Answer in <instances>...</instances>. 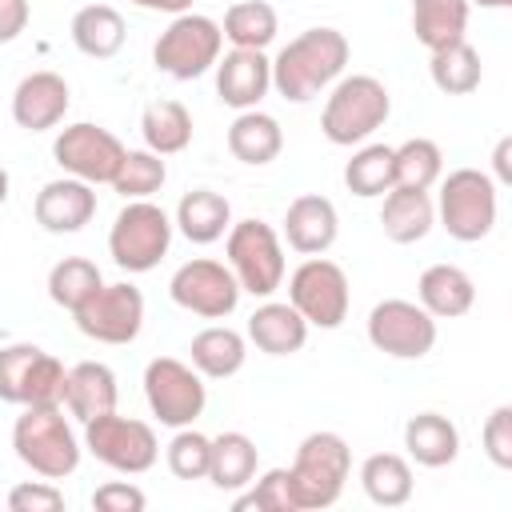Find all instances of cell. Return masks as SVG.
Instances as JSON below:
<instances>
[{"label": "cell", "instance_id": "42", "mask_svg": "<svg viewBox=\"0 0 512 512\" xmlns=\"http://www.w3.org/2000/svg\"><path fill=\"white\" fill-rule=\"evenodd\" d=\"M480 444H484V456L496 464V468H512V404H496L480 428Z\"/></svg>", "mask_w": 512, "mask_h": 512}, {"label": "cell", "instance_id": "24", "mask_svg": "<svg viewBox=\"0 0 512 512\" xmlns=\"http://www.w3.org/2000/svg\"><path fill=\"white\" fill-rule=\"evenodd\" d=\"M436 224V204L428 192L416 188H388L384 208H380V228L392 244H416L432 232Z\"/></svg>", "mask_w": 512, "mask_h": 512}, {"label": "cell", "instance_id": "25", "mask_svg": "<svg viewBox=\"0 0 512 512\" xmlns=\"http://www.w3.org/2000/svg\"><path fill=\"white\" fill-rule=\"evenodd\" d=\"M404 448L420 468H448L460 456V428L440 412H416L404 424Z\"/></svg>", "mask_w": 512, "mask_h": 512}, {"label": "cell", "instance_id": "4", "mask_svg": "<svg viewBox=\"0 0 512 512\" xmlns=\"http://www.w3.org/2000/svg\"><path fill=\"white\" fill-rule=\"evenodd\" d=\"M292 492L300 512L332 508L352 472V448L340 432H308L292 456Z\"/></svg>", "mask_w": 512, "mask_h": 512}, {"label": "cell", "instance_id": "46", "mask_svg": "<svg viewBox=\"0 0 512 512\" xmlns=\"http://www.w3.org/2000/svg\"><path fill=\"white\" fill-rule=\"evenodd\" d=\"M512 140L508 136H500V144H496V152H492V172H496V184H508L512 180Z\"/></svg>", "mask_w": 512, "mask_h": 512}, {"label": "cell", "instance_id": "9", "mask_svg": "<svg viewBox=\"0 0 512 512\" xmlns=\"http://www.w3.org/2000/svg\"><path fill=\"white\" fill-rule=\"evenodd\" d=\"M68 368L36 348V344H8L0 348V400L8 404H64Z\"/></svg>", "mask_w": 512, "mask_h": 512}, {"label": "cell", "instance_id": "13", "mask_svg": "<svg viewBox=\"0 0 512 512\" xmlns=\"http://www.w3.org/2000/svg\"><path fill=\"white\" fill-rule=\"evenodd\" d=\"M368 344L392 360H420L436 344V316L416 300L388 296L368 312Z\"/></svg>", "mask_w": 512, "mask_h": 512}, {"label": "cell", "instance_id": "8", "mask_svg": "<svg viewBox=\"0 0 512 512\" xmlns=\"http://www.w3.org/2000/svg\"><path fill=\"white\" fill-rule=\"evenodd\" d=\"M172 244V220L152 200H128L108 232V252L124 272H152Z\"/></svg>", "mask_w": 512, "mask_h": 512}, {"label": "cell", "instance_id": "27", "mask_svg": "<svg viewBox=\"0 0 512 512\" xmlns=\"http://www.w3.org/2000/svg\"><path fill=\"white\" fill-rule=\"evenodd\" d=\"M188 356H192V368H196L200 376H208V380H228V376H236V372L244 368V360H248V340H244L236 328H228V324H212V328H204V332L192 336Z\"/></svg>", "mask_w": 512, "mask_h": 512}, {"label": "cell", "instance_id": "23", "mask_svg": "<svg viewBox=\"0 0 512 512\" xmlns=\"http://www.w3.org/2000/svg\"><path fill=\"white\" fill-rule=\"evenodd\" d=\"M248 340L264 352V356H292L304 348L308 340V320L280 300H264L252 316H248Z\"/></svg>", "mask_w": 512, "mask_h": 512}, {"label": "cell", "instance_id": "48", "mask_svg": "<svg viewBox=\"0 0 512 512\" xmlns=\"http://www.w3.org/2000/svg\"><path fill=\"white\" fill-rule=\"evenodd\" d=\"M468 4H476V8H508L512 0H468Z\"/></svg>", "mask_w": 512, "mask_h": 512}, {"label": "cell", "instance_id": "17", "mask_svg": "<svg viewBox=\"0 0 512 512\" xmlns=\"http://www.w3.org/2000/svg\"><path fill=\"white\" fill-rule=\"evenodd\" d=\"M272 88V60L260 48H232L216 60V96L236 108L248 112L256 108Z\"/></svg>", "mask_w": 512, "mask_h": 512}, {"label": "cell", "instance_id": "26", "mask_svg": "<svg viewBox=\"0 0 512 512\" xmlns=\"http://www.w3.org/2000/svg\"><path fill=\"white\" fill-rule=\"evenodd\" d=\"M284 148V128L276 116L260 112V108H248L240 112L232 124H228V152L240 160V164H272Z\"/></svg>", "mask_w": 512, "mask_h": 512}, {"label": "cell", "instance_id": "40", "mask_svg": "<svg viewBox=\"0 0 512 512\" xmlns=\"http://www.w3.org/2000/svg\"><path fill=\"white\" fill-rule=\"evenodd\" d=\"M208 456H212V436L196 432L192 424L188 428H176V436L168 440V472L176 480H204L208 476Z\"/></svg>", "mask_w": 512, "mask_h": 512}, {"label": "cell", "instance_id": "2", "mask_svg": "<svg viewBox=\"0 0 512 512\" xmlns=\"http://www.w3.org/2000/svg\"><path fill=\"white\" fill-rule=\"evenodd\" d=\"M12 448L44 480H64L80 468V440L64 416V404H28L12 424Z\"/></svg>", "mask_w": 512, "mask_h": 512}, {"label": "cell", "instance_id": "41", "mask_svg": "<svg viewBox=\"0 0 512 512\" xmlns=\"http://www.w3.org/2000/svg\"><path fill=\"white\" fill-rule=\"evenodd\" d=\"M232 508H236V512H244V508H256V512H300L296 492H292V472H288V468H268V472L252 484V492L236 496Z\"/></svg>", "mask_w": 512, "mask_h": 512}, {"label": "cell", "instance_id": "16", "mask_svg": "<svg viewBox=\"0 0 512 512\" xmlns=\"http://www.w3.org/2000/svg\"><path fill=\"white\" fill-rule=\"evenodd\" d=\"M124 152H128V148H124L108 128L88 124V120L60 128V136L52 140L56 164H60L68 176L84 180V184H112V176H116Z\"/></svg>", "mask_w": 512, "mask_h": 512}, {"label": "cell", "instance_id": "18", "mask_svg": "<svg viewBox=\"0 0 512 512\" xmlns=\"http://www.w3.org/2000/svg\"><path fill=\"white\" fill-rule=\"evenodd\" d=\"M68 104H72V92L60 72H48V68L28 72L12 92V120L24 132H48L64 120Z\"/></svg>", "mask_w": 512, "mask_h": 512}, {"label": "cell", "instance_id": "1", "mask_svg": "<svg viewBox=\"0 0 512 512\" xmlns=\"http://www.w3.org/2000/svg\"><path fill=\"white\" fill-rule=\"evenodd\" d=\"M348 56L352 48L340 28H304L276 52L272 88L292 104H308L312 96H320L328 84L344 76Z\"/></svg>", "mask_w": 512, "mask_h": 512}, {"label": "cell", "instance_id": "31", "mask_svg": "<svg viewBox=\"0 0 512 512\" xmlns=\"http://www.w3.org/2000/svg\"><path fill=\"white\" fill-rule=\"evenodd\" d=\"M360 488L380 508H400L412 500V464L400 452H372L360 464Z\"/></svg>", "mask_w": 512, "mask_h": 512}, {"label": "cell", "instance_id": "35", "mask_svg": "<svg viewBox=\"0 0 512 512\" xmlns=\"http://www.w3.org/2000/svg\"><path fill=\"white\" fill-rule=\"evenodd\" d=\"M392 176H396L392 188H416V192H428V188L444 176V152H440V144L428 140V136H412V140H404L400 148H392Z\"/></svg>", "mask_w": 512, "mask_h": 512}, {"label": "cell", "instance_id": "43", "mask_svg": "<svg viewBox=\"0 0 512 512\" xmlns=\"http://www.w3.org/2000/svg\"><path fill=\"white\" fill-rule=\"evenodd\" d=\"M8 508L12 512H60L64 508V492L48 480H24L8 492Z\"/></svg>", "mask_w": 512, "mask_h": 512}, {"label": "cell", "instance_id": "22", "mask_svg": "<svg viewBox=\"0 0 512 512\" xmlns=\"http://www.w3.org/2000/svg\"><path fill=\"white\" fill-rule=\"evenodd\" d=\"M116 396H120V388H116V372H112L108 364H100V360H80V364L68 368L64 408H68L80 424H88V420L112 412V408H116Z\"/></svg>", "mask_w": 512, "mask_h": 512}, {"label": "cell", "instance_id": "30", "mask_svg": "<svg viewBox=\"0 0 512 512\" xmlns=\"http://www.w3.org/2000/svg\"><path fill=\"white\" fill-rule=\"evenodd\" d=\"M468 0H412V32L428 52L460 44L468 32Z\"/></svg>", "mask_w": 512, "mask_h": 512}, {"label": "cell", "instance_id": "5", "mask_svg": "<svg viewBox=\"0 0 512 512\" xmlns=\"http://www.w3.org/2000/svg\"><path fill=\"white\" fill-rule=\"evenodd\" d=\"M440 184V224L452 240L476 244L496 228V180L480 168H456L436 180Z\"/></svg>", "mask_w": 512, "mask_h": 512}, {"label": "cell", "instance_id": "49", "mask_svg": "<svg viewBox=\"0 0 512 512\" xmlns=\"http://www.w3.org/2000/svg\"><path fill=\"white\" fill-rule=\"evenodd\" d=\"M8 188H12V180H8V172H4V168H0V204H4V200H8Z\"/></svg>", "mask_w": 512, "mask_h": 512}, {"label": "cell", "instance_id": "36", "mask_svg": "<svg viewBox=\"0 0 512 512\" xmlns=\"http://www.w3.org/2000/svg\"><path fill=\"white\" fill-rule=\"evenodd\" d=\"M432 84L444 92V96H468L480 88V76H484V64H480V52L460 40V44H448L440 52H432Z\"/></svg>", "mask_w": 512, "mask_h": 512}, {"label": "cell", "instance_id": "20", "mask_svg": "<svg viewBox=\"0 0 512 512\" xmlns=\"http://www.w3.org/2000/svg\"><path fill=\"white\" fill-rule=\"evenodd\" d=\"M336 232H340L336 204L328 196H320V192L296 196L288 204V212H284V240L300 256H324L336 244Z\"/></svg>", "mask_w": 512, "mask_h": 512}, {"label": "cell", "instance_id": "7", "mask_svg": "<svg viewBox=\"0 0 512 512\" xmlns=\"http://www.w3.org/2000/svg\"><path fill=\"white\" fill-rule=\"evenodd\" d=\"M220 48H224V32L212 16L180 12L160 32V40L152 48V64H156V72H164L172 80H196L208 68H216Z\"/></svg>", "mask_w": 512, "mask_h": 512}, {"label": "cell", "instance_id": "37", "mask_svg": "<svg viewBox=\"0 0 512 512\" xmlns=\"http://www.w3.org/2000/svg\"><path fill=\"white\" fill-rule=\"evenodd\" d=\"M344 184L352 196H384L396 176H392V148L388 144H364L360 152H352V160L344 164Z\"/></svg>", "mask_w": 512, "mask_h": 512}, {"label": "cell", "instance_id": "33", "mask_svg": "<svg viewBox=\"0 0 512 512\" xmlns=\"http://www.w3.org/2000/svg\"><path fill=\"white\" fill-rule=\"evenodd\" d=\"M140 132H144L148 152L176 156L192 144V112L180 100H152L140 116Z\"/></svg>", "mask_w": 512, "mask_h": 512}, {"label": "cell", "instance_id": "6", "mask_svg": "<svg viewBox=\"0 0 512 512\" xmlns=\"http://www.w3.org/2000/svg\"><path fill=\"white\" fill-rule=\"evenodd\" d=\"M224 252H228V268L240 284V292H252L260 300H268L280 284H284V248H280V236L272 224L248 216V220H236L228 228V240H224Z\"/></svg>", "mask_w": 512, "mask_h": 512}, {"label": "cell", "instance_id": "38", "mask_svg": "<svg viewBox=\"0 0 512 512\" xmlns=\"http://www.w3.org/2000/svg\"><path fill=\"white\" fill-rule=\"evenodd\" d=\"M100 284H104L100 268L92 260H84V256H64L48 272V296H52V304H60L68 312H76Z\"/></svg>", "mask_w": 512, "mask_h": 512}, {"label": "cell", "instance_id": "44", "mask_svg": "<svg viewBox=\"0 0 512 512\" xmlns=\"http://www.w3.org/2000/svg\"><path fill=\"white\" fill-rule=\"evenodd\" d=\"M144 504H148V496L128 480H108L92 492V508H100V512H140Z\"/></svg>", "mask_w": 512, "mask_h": 512}, {"label": "cell", "instance_id": "19", "mask_svg": "<svg viewBox=\"0 0 512 512\" xmlns=\"http://www.w3.org/2000/svg\"><path fill=\"white\" fill-rule=\"evenodd\" d=\"M36 224L52 236H64V232H80L92 216H96V188L76 180V176H60V180H48L40 192H36Z\"/></svg>", "mask_w": 512, "mask_h": 512}, {"label": "cell", "instance_id": "32", "mask_svg": "<svg viewBox=\"0 0 512 512\" xmlns=\"http://www.w3.org/2000/svg\"><path fill=\"white\" fill-rule=\"evenodd\" d=\"M72 44L92 60H112L124 48V16L112 4H88L72 16Z\"/></svg>", "mask_w": 512, "mask_h": 512}, {"label": "cell", "instance_id": "11", "mask_svg": "<svg viewBox=\"0 0 512 512\" xmlns=\"http://www.w3.org/2000/svg\"><path fill=\"white\" fill-rule=\"evenodd\" d=\"M84 448L100 464H108L112 472H124V476L148 472L156 464V456H160V444H156L152 424L132 420V416H120L116 408L84 424Z\"/></svg>", "mask_w": 512, "mask_h": 512}, {"label": "cell", "instance_id": "39", "mask_svg": "<svg viewBox=\"0 0 512 512\" xmlns=\"http://www.w3.org/2000/svg\"><path fill=\"white\" fill-rule=\"evenodd\" d=\"M168 180V168H164V156L148 152V148H128L116 176H112V188L124 196V200H148L152 192H160Z\"/></svg>", "mask_w": 512, "mask_h": 512}, {"label": "cell", "instance_id": "47", "mask_svg": "<svg viewBox=\"0 0 512 512\" xmlns=\"http://www.w3.org/2000/svg\"><path fill=\"white\" fill-rule=\"evenodd\" d=\"M136 8L144 12H168V16H180V12H192L196 0H132Z\"/></svg>", "mask_w": 512, "mask_h": 512}, {"label": "cell", "instance_id": "34", "mask_svg": "<svg viewBox=\"0 0 512 512\" xmlns=\"http://www.w3.org/2000/svg\"><path fill=\"white\" fill-rule=\"evenodd\" d=\"M224 40L232 48H268L280 32V20H276V8L268 0H236L228 12H224V24H220Z\"/></svg>", "mask_w": 512, "mask_h": 512}, {"label": "cell", "instance_id": "15", "mask_svg": "<svg viewBox=\"0 0 512 512\" xmlns=\"http://www.w3.org/2000/svg\"><path fill=\"white\" fill-rule=\"evenodd\" d=\"M168 296L192 312V316H204V320H224L236 312L240 304V284L232 276L228 264L220 260H208V256H196L188 264H180L168 280Z\"/></svg>", "mask_w": 512, "mask_h": 512}, {"label": "cell", "instance_id": "29", "mask_svg": "<svg viewBox=\"0 0 512 512\" xmlns=\"http://www.w3.org/2000/svg\"><path fill=\"white\" fill-rule=\"evenodd\" d=\"M260 448L244 432H220L212 436V456H208V480L220 492H240L256 480Z\"/></svg>", "mask_w": 512, "mask_h": 512}, {"label": "cell", "instance_id": "3", "mask_svg": "<svg viewBox=\"0 0 512 512\" xmlns=\"http://www.w3.org/2000/svg\"><path fill=\"white\" fill-rule=\"evenodd\" d=\"M388 112H392V96H388L384 80L356 72V76H340L332 84L324 112H320V128H324L328 144L352 148V144H364L376 128H384Z\"/></svg>", "mask_w": 512, "mask_h": 512}, {"label": "cell", "instance_id": "10", "mask_svg": "<svg viewBox=\"0 0 512 512\" xmlns=\"http://www.w3.org/2000/svg\"><path fill=\"white\" fill-rule=\"evenodd\" d=\"M288 304L308 320V328H340L348 320L352 288L336 260L308 256L288 276Z\"/></svg>", "mask_w": 512, "mask_h": 512}, {"label": "cell", "instance_id": "12", "mask_svg": "<svg viewBox=\"0 0 512 512\" xmlns=\"http://www.w3.org/2000/svg\"><path fill=\"white\" fill-rule=\"evenodd\" d=\"M144 400L160 424L188 428V424H196V416L208 404L204 376L176 356H156L144 368Z\"/></svg>", "mask_w": 512, "mask_h": 512}, {"label": "cell", "instance_id": "14", "mask_svg": "<svg viewBox=\"0 0 512 512\" xmlns=\"http://www.w3.org/2000/svg\"><path fill=\"white\" fill-rule=\"evenodd\" d=\"M76 328L100 344H132L144 328V296L136 284H100L76 312Z\"/></svg>", "mask_w": 512, "mask_h": 512}, {"label": "cell", "instance_id": "45", "mask_svg": "<svg viewBox=\"0 0 512 512\" xmlns=\"http://www.w3.org/2000/svg\"><path fill=\"white\" fill-rule=\"evenodd\" d=\"M28 0H0V44H12L28 28Z\"/></svg>", "mask_w": 512, "mask_h": 512}, {"label": "cell", "instance_id": "21", "mask_svg": "<svg viewBox=\"0 0 512 512\" xmlns=\"http://www.w3.org/2000/svg\"><path fill=\"white\" fill-rule=\"evenodd\" d=\"M416 304L436 320H456L476 304V284L456 264H428L416 280Z\"/></svg>", "mask_w": 512, "mask_h": 512}, {"label": "cell", "instance_id": "28", "mask_svg": "<svg viewBox=\"0 0 512 512\" xmlns=\"http://www.w3.org/2000/svg\"><path fill=\"white\" fill-rule=\"evenodd\" d=\"M172 224L184 232V240L212 244V240H220L232 228V204L220 192H212V188H192V192L180 196Z\"/></svg>", "mask_w": 512, "mask_h": 512}]
</instances>
